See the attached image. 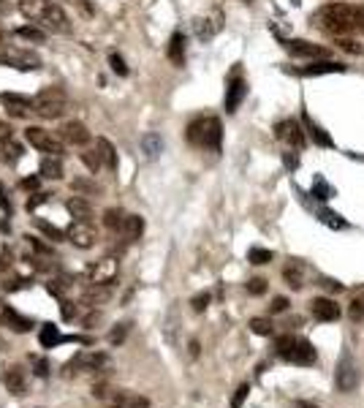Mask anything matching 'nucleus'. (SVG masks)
<instances>
[{
    "label": "nucleus",
    "instance_id": "obj_40",
    "mask_svg": "<svg viewBox=\"0 0 364 408\" xmlns=\"http://www.w3.org/2000/svg\"><path fill=\"white\" fill-rule=\"evenodd\" d=\"M245 289H247V294H253V297H261V294L267 291V281H264V278H253V281L245 283Z\"/></svg>",
    "mask_w": 364,
    "mask_h": 408
},
{
    "label": "nucleus",
    "instance_id": "obj_8",
    "mask_svg": "<svg viewBox=\"0 0 364 408\" xmlns=\"http://www.w3.org/2000/svg\"><path fill=\"white\" fill-rule=\"evenodd\" d=\"M66 237H68V242H73L82 251L93 248L98 242V231L90 221H73L71 226H68V231H66Z\"/></svg>",
    "mask_w": 364,
    "mask_h": 408
},
{
    "label": "nucleus",
    "instance_id": "obj_12",
    "mask_svg": "<svg viewBox=\"0 0 364 408\" xmlns=\"http://www.w3.org/2000/svg\"><path fill=\"white\" fill-rule=\"evenodd\" d=\"M275 136L283 139L286 145H291L296 150H302L307 145V136H305V126H299L296 120H280L275 126Z\"/></svg>",
    "mask_w": 364,
    "mask_h": 408
},
{
    "label": "nucleus",
    "instance_id": "obj_10",
    "mask_svg": "<svg viewBox=\"0 0 364 408\" xmlns=\"http://www.w3.org/2000/svg\"><path fill=\"white\" fill-rule=\"evenodd\" d=\"M87 278H90L93 286H109L117 278V258L106 256V258H101L96 264H90L87 267Z\"/></svg>",
    "mask_w": 364,
    "mask_h": 408
},
{
    "label": "nucleus",
    "instance_id": "obj_43",
    "mask_svg": "<svg viewBox=\"0 0 364 408\" xmlns=\"http://www.w3.org/2000/svg\"><path fill=\"white\" fill-rule=\"evenodd\" d=\"M337 47H340V50H345V52H351V54H362V47H359V44H356V41H351V38H348V36H340V38H337Z\"/></svg>",
    "mask_w": 364,
    "mask_h": 408
},
{
    "label": "nucleus",
    "instance_id": "obj_54",
    "mask_svg": "<svg viewBox=\"0 0 364 408\" xmlns=\"http://www.w3.org/2000/svg\"><path fill=\"white\" fill-rule=\"evenodd\" d=\"M22 188H27V191H36V188H38V177H24Z\"/></svg>",
    "mask_w": 364,
    "mask_h": 408
},
{
    "label": "nucleus",
    "instance_id": "obj_14",
    "mask_svg": "<svg viewBox=\"0 0 364 408\" xmlns=\"http://www.w3.org/2000/svg\"><path fill=\"white\" fill-rule=\"evenodd\" d=\"M245 96H247V82H245L240 74L228 77V87H226V112L234 115V112L240 109V103L245 101Z\"/></svg>",
    "mask_w": 364,
    "mask_h": 408
},
{
    "label": "nucleus",
    "instance_id": "obj_52",
    "mask_svg": "<svg viewBox=\"0 0 364 408\" xmlns=\"http://www.w3.org/2000/svg\"><path fill=\"white\" fill-rule=\"evenodd\" d=\"M283 161H286V166H289V172H293V169L299 166V158H296V155H293V153H286V155H283Z\"/></svg>",
    "mask_w": 364,
    "mask_h": 408
},
{
    "label": "nucleus",
    "instance_id": "obj_11",
    "mask_svg": "<svg viewBox=\"0 0 364 408\" xmlns=\"http://www.w3.org/2000/svg\"><path fill=\"white\" fill-rule=\"evenodd\" d=\"M283 47L291 52L293 57H310V60H329V50L318 47L313 41H302V38H283Z\"/></svg>",
    "mask_w": 364,
    "mask_h": 408
},
{
    "label": "nucleus",
    "instance_id": "obj_45",
    "mask_svg": "<svg viewBox=\"0 0 364 408\" xmlns=\"http://www.w3.org/2000/svg\"><path fill=\"white\" fill-rule=\"evenodd\" d=\"M125 335H128V324H120L117 330L109 332V343H112V346H117V343H122V340H125Z\"/></svg>",
    "mask_w": 364,
    "mask_h": 408
},
{
    "label": "nucleus",
    "instance_id": "obj_1",
    "mask_svg": "<svg viewBox=\"0 0 364 408\" xmlns=\"http://www.w3.org/2000/svg\"><path fill=\"white\" fill-rule=\"evenodd\" d=\"M310 22L318 30L335 36V38H340V36H359V33H364V3L362 6L340 3V0L337 3H326V6H321L316 14L310 17Z\"/></svg>",
    "mask_w": 364,
    "mask_h": 408
},
{
    "label": "nucleus",
    "instance_id": "obj_49",
    "mask_svg": "<svg viewBox=\"0 0 364 408\" xmlns=\"http://www.w3.org/2000/svg\"><path fill=\"white\" fill-rule=\"evenodd\" d=\"M27 240H30V245H33L38 254H52V248H49V245H44L38 237H27Z\"/></svg>",
    "mask_w": 364,
    "mask_h": 408
},
{
    "label": "nucleus",
    "instance_id": "obj_7",
    "mask_svg": "<svg viewBox=\"0 0 364 408\" xmlns=\"http://www.w3.org/2000/svg\"><path fill=\"white\" fill-rule=\"evenodd\" d=\"M24 139L30 142V147H36L38 153H47V155H60L63 153V142L57 136H52L49 131L38 126H30L24 128Z\"/></svg>",
    "mask_w": 364,
    "mask_h": 408
},
{
    "label": "nucleus",
    "instance_id": "obj_39",
    "mask_svg": "<svg viewBox=\"0 0 364 408\" xmlns=\"http://www.w3.org/2000/svg\"><path fill=\"white\" fill-rule=\"evenodd\" d=\"M17 36H20V38H27V41H44V30H38V27H33V25L20 27Z\"/></svg>",
    "mask_w": 364,
    "mask_h": 408
},
{
    "label": "nucleus",
    "instance_id": "obj_44",
    "mask_svg": "<svg viewBox=\"0 0 364 408\" xmlns=\"http://www.w3.org/2000/svg\"><path fill=\"white\" fill-rule=\"evenodd\" d=\"M247 392H250V386L242 384V386L234 392V398H231V408H242V403L247 400Z\"/></svg>",
    "mask_w": 364,
    "mask_h": 408
},
{
    "label": "nucleus",
    "instance_id": "obj_33",
    "mask_svg": "<svg viewBox=\"0 0 364 408\" xmlns=\"http://www.w3.org/2000/svg\"><path fill=\"white\" fill-rule=\"evenodd\" d=\"M20 158H22V147H20L14 139L3 142V161H6V163H17Z\"/></svg>",
    "mask_w": 364,
    "mask_h": 408
},
{
    "label": "nucleus",
    "instance_id": "obj_37",
    "mask_svg": "<svg viewBox=\"0 0 364 408\" xmlns=\"http://www.w3.org/2000/svg\"><path fill=\"white\" fill-rule=\"evenodd\" d=\"M247 261L250 264H269L272 261V251L269 248H250L247 251Z\"/></svg>",
    "mask_w": 364,
    "mask_h": 408
},
{
    "label": "nucleus",
    "instance_id": "obj_6",
    "mask_svg": "<svg viewBox=\"0 0 364 408\" xmlns=\"http://www.w3.org/2000/svg\"><path fill=\"white\" fill-rule=\"evenodd\" d=\"M335 384L340 392H354L359 386V365L351 351H342L337 359V373H335Z\"/></svg>",
    "mask_w": 364,
    "mask_h": 408
},
{
    "label": "nucleus",
    "instance_id": "obj_22",
    "mask_svg": "<svg viewBox=\"0 0 364 408\" xmlns=\"http://www.w3.org/2000/svg\"><path fill=\"white\" fill-rule=\"evenodd\" d=\"M169 60L174 66H182L185 63V36L180 30L169 38Z\"/></svg>",
    "mask_w": 364,
    "mask_h": 408
},
{
    "label": "nucleus",
    "instance_id": "obj_36",
    "mask_svg": "<svg viewBox=\"0 0 364 408\" xmlns=\"http://www.w3.org/2000/svg\"><path fill=\"white\" fill-rule=\"evenodd\" d=\"M250 332L253 335H261V337H267L275 332V324L269 321V319H250Z\"/></svg>",
    "mask_w": 364,
    "mask_h": 408
},
{
    "label": "nucleus",
    "instance_id": "obj_2",
    "mask_svg": "<svg viewBox=\"0 0 364 408\" xmlns=\"http://www.w3.org/2000/svg\"><path fill=\"white\" fill-rule=\"evenodd\" d=\"M20 11L30 22L41 25L44 30L52 33H68V17L66 11L52 3V0H20Z\"/></svg>",
    "mask_w": 364,
    "mask_h": 408
},
{
    "label": "nucleus",
    "instance_id": "obj_55",
    "mask_svg": "<svg viewBox=\"0 0 364 408\" xmlns=\"http://www.w3.org/2000/svg\"><path fill=\"white\" fill-rule=\"evenodd\" d=\"M73 313H76V310L71 307V303H63V319H66V321H71Z\"/></svg>",
    "mask_w": 364,
    "mask_h": 408
},
{
    "label": "nucleus",
    "instance_id": "obj_56",
    "mask_svg": "<svg viewBox=\"0 0 364 408\" xmlns=\"http://www.w3.org/2000/svg\"><path fill=\"white\" fill-rule=\"evenodd\" d=\"M323 286H326L329 291H342V283H337V281H329V278L323 281Z\"/></svg>",
    "mask_w": 364,
    "mask_h": 408
},
{
    "label": "nucleus",
    "instance_id": "obj_4",
    "mask_svg": "<svg viewBox=\"0 0 364 408\" xmlns=\"http://www.w3.org/2000/svg\"><path fill=\"white\" fill-rule=\"evenodd\" d=\"M275 349H277V354L286 359V362L302 365V367L316 365L318 359V351L313 349V343L305 340V337H296V335H280L277 343H275Z\"/></svg>",
    "mask_w": 364,
    "mask_h": 408
},
{
    "label": "nucleus",
    "instance_id": "obj_30",
    "mask_svg": "<svg viewBox=\"0 0 364 408\" xmlns=\"http://www.w3.org/2000/svg\"><path fill=\"white\" fill-rule=\"evenodd\" d=\"M66 207H68V212H71L76 221H90V204L85 202V199H76L73 196V199H68Z\"/></svg>",
    "mask_w": 364,
    "mask_h": 408
},
{
    "label": "nucleus",
    "instance_id": "obj_13",
    "mask_svg": "<svg viewBox=\"0 0 364 408\" xmlns=\"http://www.w3.org/2000/svg\"><path fill=\"white\" fill-rule=\"evenodd\" d=\"M38 343L44 349H57L60 343H90V337H82V335H60V330L54 324H44L38 332Z\"/></svg>",
    "mask_w": 364,
    "mask_h": 408
},
{
    "label": "nucleus",
    "instance_id": "obj_26",
    "mask_svg": "<svg viewBox=\"0 0 364 408\" xmlns=\"http://www.w3.org/2000/svg\"><path fill=\"white\" fill-rule=\"evenodd\" d=\"M3 324H8L14 332H27L30 327H33V321L30 319H24V316H20L14 307H8L6 310V316H3Z\"/></svg>",
    "mask_w": 364,
    "mask_h": 408
},
{
    "label": "nucleus",
    "instance_id": "obj_5",
    "mask_svg": "<svg viewBox=\"0 0 364 408\" xmlns=\"http://www.w3.org/2000/svg\"><path fill=\"white\" fill-rule=\"evenodd\" d=\"M68 109V99L60 87H44L36 99H33V112L38 117H47V120H54V117H63Z\"/></svg>",
    "mask_w": 364,
    "mask_h": 408
},
{
    "label": "nucleus",
    "instance_id": "obj_27",
    "mask_svg": "<svg viewBox=\"0 0 364 408\" xmlns=\"http://www.w3.org/2000/svg\"><path fill=\"white\" fill-rule=\"evenodd\" d=\"M310 196H313L316 202H329V199L335 196V188L318 175V177L313 180V191H310Z\"/></svg>",
    "mask_w": 364,
    "mask_h": 408
},
{
    "label": "nucleus",
    "instance_id": "obj_28",
    "mask_svg": "<svg viewBox=\"0 0 364 408\" xmlns=\"http://www.w3.org/2000/svg\"><path fill=\"white\" fill-rule=\"evenodd\" d=\"M125 221H128V215L122 212L120 207H112V210H106V212H103V224H106L112 231L125 229Z\"/></svg>",
    "mask_w": 364,
    "mask_h": 408
},
{
    "label": "nucleus",
    "instance_id": "obj_53",
    "mask_svg": "<svg viewBox=\"0 0 364 408\" xmlns=\"http://www.w3.org/2000/svg\"><path fill=\"white\" fill-rule=\"evenodd\" d=\"M73 188H79V191H98L93 182H85V180H76V182H73Z\"/></svg>",
    "mask_w": 364,
    "mask_h": 408
},
{
    "label": "nucleus",
    "instance_id": "obj_23",
    "mask_svg": "<svg viewBox=\"0 0 364 408\" xmlns=\"http://www.w3.org/2000/svg\"><path fill=\"white\" fill-rule=\"evenodd\" d=\"M38 172H41V177H47V180H60L63 177V163H60V155H47V158L41 161Z\"/></svg>",
    "mask_w": 364,
    "mask_h": 408
},
{
    "label": "nucleus",
    "instance_id": "obj_16",
    "mask_svg": "<svg viewBox=\"0 0 364 408\" xmlns=\"http://www.w3.org/2000/svg\"><path fill=\"white\" fill-rule=\"evenodd\" d=\"M0 103L6 106V112L11 117H27L33 112V101L24 99V96H17V93H3L0 96Z\"/></svg>",
    "mask_w": 364,
    "mask_h": 408
},
{
    "label": "nucleus",
    "instance_id": "obj_21",
    "mask_svg": "<svg viewBox=\"0 0 364 408\" xmlns=\"http://www.w3.org/2000/svg\"><path fill=\"white\" fill-rule=\"evenodd\" d=\"M220 30V14H215L212 20L210 17H204V20H196V36L201 38V41H210L215 33Z\"/></svg>",
    "mask_w": 364,
    "mask_h": 408
},
{
    "label": "nucleus",
    "instance_id": "obj_24",
    "mask_svg": "<svg viewBox=\"0 0 364 408\" xmlns=\"http://www.w3.org/2000/svg\"><path fill=\"white\" fill-rule=\"evenodd\" d=\"M316 215H318V221L326 224L329 229H348V221H345L342 215H337L335 210H329V207H318Z\"/></svg>",
    "mask_w": 364,
    "mask_h": 408
},
{
    "label": "nucleus",
    "instance_id": "obj_15",
    "mask_svg": "<svg viewBox=\"0 0 364 408\" xmlns=\"http://www.w3.org/2000/svg\"><path fill=\"white\" fill-rule=\"evenodd\" d=\"M299 77H323V74H345V66L337 60H313L302 68H296Z\"/></svg>",
    "mask_w": 364,
    "mask_h": 408
},
{
    "label": "nucleus",
    "instance_id": "obj_46",
    "mask_svg": "<svg viewBox=\"0 0 364 408\" xmlns=\"http://www.w3.org/2000/svg\"><path fill=\"white\" fill-rule=\"evenodd\" d=\"M0 210L6 212V215H11L14 212V204L8 199V194H6V188H3V182H0Z\"/></svg>",
    "mask_w": 364,
    "mask_h": 408
},
{
    "label": "nucleus",
    "instance_id": "obj_41",
    "mask_svg": "<svg viewBox=\"0 0 364 408\" xmlns=\"http://www.w3.org/2000/svg\"><path fill=\"white\" fill-rule=\"evenodd\" d=\"M109 66H112V71H115V74H120V77L128 74V66H125V60H122L117 52H112V54H109Z\"/></svg>",
    "mask_w": 364,
    "mask_h": 408
},
{
    "label": "nucleus",
    "instance_id": "obj_50",
    "mask_svg": "<svg viewBox=\"0 0 364 408\" xmlns=\"http://www.w3.org/2000/svg\"><path fill=\"white\" fill-rule=\"evenodd\" d=\"M44 202H47V194H36L33 199H27V210H36V207H41Z\"/></svg>",
    "mask_w": 364,
    "mask_h": 408
},
{
    "label": "nucleus",
    "instance_id": "obj_38",
    "mask_svg": "<svg viewBox=\"0 0 364 408\" xmlns=\"http://www.w3.org/2000/svg\"><path fill=\"white\" fill-rule=\"evenodd\" d=\"M36 226H38V229L44 231V234H47V237L52 240V242H60V240H66V231H60L57 226H52V224H47V221H41V218L36 221Z\"/></svg>",
    "mask_w": 364,
    "mask_h": 408
},
{
    "label": "nucleus",
    "instance_id": "obj_35",
    "mask_svg": "<svg viewBox=\"0 0 364 408\" xmlns=\"http://www.w3.org/2000/svg\"><path fill=\"white\" fill-rule=\"evenodd\" d=\"M82 163L90 169V172H98L103 166V158H101V150H85L82 153Z\"/></svg>",
    "mask_w": 364,
    "mask_h": 408
},
{
    "label": "nucleus",
    "instance_id": "obj_42",
    "mask_svg": "<svg viewBox=\"0 0 364 408\" xmlns=\"http://www.w3.org/2000/svg\"><path fill=\"white\" fill-rule=\"evenodd\" d=\"M210 300H212V297H210V291H201V294H196L194 300H191V305H194L196 313H204L207 305H210Z\"/></svg>",
    "mask_w": 364,
    "mask_h": 408
},
{
    "label": "nucleus",
    "instance_id": "obj_34",
    "mask_svg": "<svg viewBox=\"0 0 364 408\" xmlns=\"http://www.w3.org/2000/svg\"><path fill=\"white\" fill-rule=\"evenodd\" d=\"M117 406L122 408H150L147 398H139V395H117Z\"/></svg>",
    "mask_w": 364,
    "mask_h": 408
},
{
    "label": "nucleus",
    "instance_id": "obj_19",
    "mask_svg": "<svg viewBox=\"0 0 364 408\" xmlns=\"http://www.w3.org/2000/svg\"><path fill=\"white\" fill-rule=\"evenodd\" d=\"M60 136H63V142L79 145V147L90 142V131L85 128V123H76V120H71V123H66V126L60 128Z\"/></svg>",
    "mask_w": 364,
    "mask_h": 408
},
{
    "label": "nucleus",
    "instance_id": "obj_51",
    "mask_svg": "<svg viewBox=\"0 0 364 408\" xmlns=\"http://www.w3.org/2000/svg\"><path fill=\"white\" fill-rule=\"evenodd\" d=\"M8 139H11V126L0 120V145H3V142H8Z\"/></svg>",
    "mask_w": 364,
    "mask_h": 408
},
{
    "label": "nucleus",
    "instance_id": "obj_59",
    "mask_svg": "<svg viewBox=\"0 0 364 408\" xmlns=\"http://www.w3.org/2000/svg\"><path fill=\"white\" fill-rule=\"evenodd\" d=\"M6 310H8V307L3 305V303H0V321H3V316H6Z\"/></svg>",
    "mask_w": 364,
    "mask_h": 408
},
{
    "label": "nucleus",
    "instance_id": "obj_47",
    "mask_svg": "<svg viewBox=\"0 0 364 408\" xmlns=\"http://www.w3.org/2000/svg\"><path fill=\"white\" fill-rule=\"evenodd\" d=\"M269 310H272V313H283V310H289V300H286V297H275L272 305H269Z\"/></svg>",
    "mask_w": 364,
    "mask_h": 408
},
{
    "label": "nucleus",
    "instance_id": "obj_60",
    "mask_svg": "<svg viewBox=\"0 0 364 408\" xmlns=\"http://www.w3.org/2000/svg\"><path fill=\"white\" fill-rule=\"evenodd\" d=\"M3 8H6V3H3V0H0V11H3Z\"/></svg>",
    "mask_w": 364,
    "mask_h": 408
},
{
    "label": "nucleus",
    "instance_id": "obj_57",
    "mask_svg": "<svg viewBox=\"0 0 364 408\" xmlns=\"http://www.w3.org/2000/svg\"><path fill=\"white\" fill-rule=\"evenodd\" d=\"M36 367H38V370H36V373H38V376H47L49 370H47V362H38V365H36Z\"/></svg>",
    "mask_w": 364,
    "mask_h": 408
},
{
    "label": "nucleus",
    "instance_id": "obj_25",
    "mask_svg": "<svg viewBox=\"0 0 364 408\" xmlns=\"http://www.w3.org/2000/svg\"><path fill=\"white\" fill-rule=\"evenodd\" d=\"M142 153H145L150 161L163 153V139H161V133H145V136H142Z\"/></svg>",
    "mask_w": 364,
    "mask_h": 408
},
{
    "label": "nucleus",
    "instance_id": "obj_20",
    "mask_svg": "<svg viewBox=\"0 0 364 408\" xmlns=\"http://www.w3.org/2000/svg\"><path fill=\"white\" fill-rule=\"evenodd\" d=\"M302 126L307 128L310 139L316 142L318 147H335V139H332V136H329V133H326L323 128L318 126V123L313 120V117H310V115H307V112H302Z\"/></svg>",
    "mask_w": 364,
    "mask_h": 408
},
{
    "label": "nucleus",
    "instance_id": "obj_29",
    "mask_svg": "<svg viewBox=\"0 0 364 408\" xmlns=\"http://www.w3.org/2000/svg\"><path fill=\"white\" fill-rule=\"evenodd\" d=\"M98 150H101V158H103L106 169H117V150L112 147L109 139H98Z\"/></svg>",
    "mask_w": 364,
    "mask_h": 408
},
{
    "label": "nucleus",
    "instance_id": "obj_58",
    "mask_svg": "<svg viewBox=\"0 0 364 408\" xmlns=\"http://www.w3.org/2000/svg\"><path fill=\"white\" fill-rule=\"evenodd\" d=\"M296 408H318V406H313V403H305V400H302V403H299Z\"/></svg>",
    "mask_w": 364,
    "mask_h": 408
},
{
    "label": "nucleus",
    "instance_id": "obj_3",
    "mask_svg": "<svg viewBox=\"0 0 364 408\" xmlns=\"http://www.w3.org/2000/svg\"><path fill=\"white\" fill-rule=\"evenodd\" d=\"M185 139L196 145V147H204V150H220V139H223V126H220L218 117H196L194 123L185 131Z\"/></svg>",
    "mask_w": 364,
    "mask_h": 408
},
{
    "label": "nucleus",
    "instance_id": "obj_9",
    "mask_svg": "<svg viewBox=\"0 0 364 408\" xmlns=\"http://www.w3.org/2000/svg\"><path fill=\"white\" fill-rule=\"evenodd\" d=\"M101 365H106V357H103V354H87V351H79L76 357L66 362L63 376L71 379V376H79V373H85V370H98Z\"/></svg>",
    "mask_w": 364,
    "mask_h": 408
},
{
    "label": "nucleus",
    "instance_id": "obj_17",
    "mask_svg": "<svg viewBox=\"0 0 364 408\" xmlns=\"http://www.w3.org/2000/svg\"><path fill=\"white\" fill-rule=\"evenodd\" d=\"M310 310H313V316L318 321H337L340 319V305L335 300H329V297H316L310 303Z\"/></svg>",
    "mask_w": 364,
    "mask_h": 408
},
{
    "label": "nucleus",
    "instance_id": "obj_31",
    "mask_svg": "<svg viewBox=\"0 0 364 408\" xmlns=\"http://www.w3.org/2000/svg\"><path fill=\"white\" fill-rule=\"evenodd\" d=\"M283 278H286V283H289L291 289H302V286H305V278H302V264L291 261V264L283 270Z\"/></svg>",
    "mask_w": 364,
    "mask_h": 408
},
{
    "label": "nucleus",
    "instance_id": "obj_18",
    "mask_svg": "<svg viewBox=\"0 0 364 408\" xmlns=\"http://www.w3.org/2000/svg\"><path fill=\"white\" fill-rule=\"evenodd\" d=\"M3 384H6V389H8L14 398H22L24 392H27V379H24V370L22 367H17V365H11V367L3 373Z\"/></svg>",
    "mask_w": 364,
    "mask_h": 408
},
{
    "label": "nucleus",
    "instance_id": "obj_32",
    "mask_svg": "<svg viewBox=\"0 0 364 408\" xmlns=\"http://www.w3.org/2000/svg\"><path fill=\"white\" fill-rule=\"evenodd\" d=\"M142 231H145V221H142L139 215H128L122 234H125L128 240H139V237H142Z\"/></svg>",
    "mask_w": 364,
    "mask_h": 408
},
{
    "label": "nucleus",
    "instance_id": "obj_48",
    "mask_svg": "<svg viewBox=\"0 0 364 408\" xmlns=\"http://www.w3.org/2000/svg\"><path fill=\"white\" fill-rule=\"evenodd\" d=\"M351 316H354V319H362L364 316V294L359 297V300H354V305H351Z\"/></svg>",
    "mask_w": 364,
    "mask_h": 408
}]
</instances>
